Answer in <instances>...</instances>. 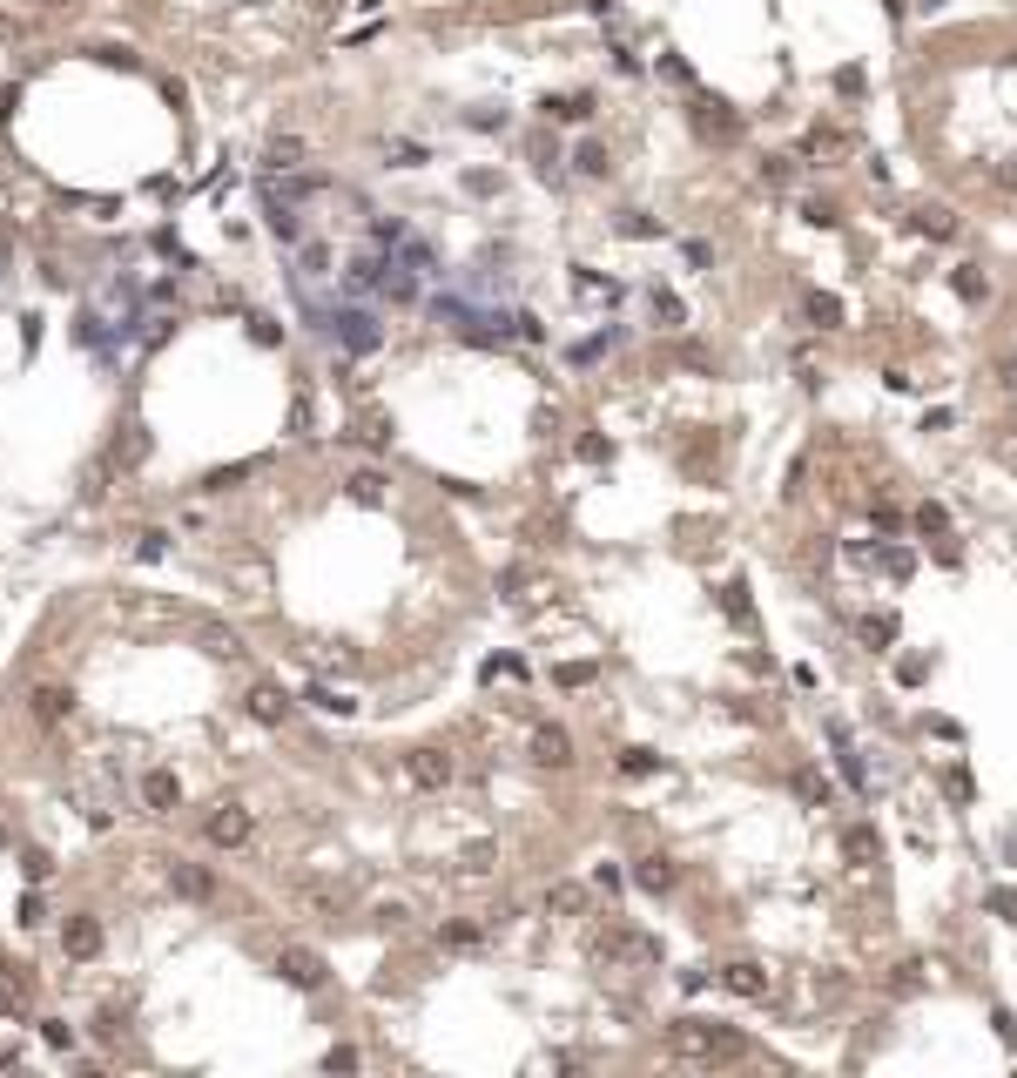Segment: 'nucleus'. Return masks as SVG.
Returning a JSON list of instances; mask_svg holds the SVG:
<instances>
[{
    "label": "nucleus",
    "instance_id": "1",
    "mask_svg": "<svg viewBox=\"0 0 1017 1078\" xmlns=\"http://www.w3.org/2000/svg\"><path fill=\"white\" fill-rule=\"evenodd\" d=\"M668 1058L721 1072V1065H742L748 1058V1038L728 1032V1025H708V1017H687V1025H674V1032H668Z\"/></svg>",
    "mask_w": 1017,
    "mask_h": 1078
},
{
    "label": "nucleus",
    "instance_id": "2",
    "mask_svg": "<svg viewBox=\"0 0 1017 1078\" xmlns=\"http://www.w3.org/2000/svg\"><path fill=\"white\" fill-rule=\"evenodd\" d=\"M324 331H337L344 337V350H378L384 344V324H378V310H337Z\"/></svg>",
    "mask_w": 1017,
    "mask_h": 1078
},
{
    "label": "nucleus",
    "instance_id": "3",
    "mask_svg": "<svg viewBox=\"0 0 1017 1078\" xmlns=\"http://www.w3.org/2000/svg\"><path fill=\"white\" fill-rule=\"evenodd\" d=\"M250 829H257V822H250V809H243V802H223V809L209 816V843H216V850H243Z\"/></svg>",
    "mask_w": 1017,
    "mask_h": 1078
},
{
    "label": "nucleus",
    "instance_id": "4",
    "mask_svg": "<svg viewBox=\"0 0 1017 1078\" xmlns=\"http://www.w3.org/2000/svg\"><path fill=\"white\" fill-rule=\"evenodd\" d=\"M634 883H640L647 896H674V883H681V876H674V856H660V850H653V856H634Z\"/></svg>",
    "mask_w": 1017,
    "mask_h": 1078
},
{
    "label": "nucleus",
    "instance_id": "5",
    "mask_svg": "<svg viewBox=\"0 0 1017 1078\" xmlns=\"http://www.w3.org/2000/svg\"><path fill=\"white\" fill-rule=\"evenodd\" d=\"M62 943H68V957H75V964H94V957H102V924H94V917H68V924H62Z\"/></svg>",
    "mask_w": 1017,
    "mask_h": 1078
},
{
    "label": "nucleus",
    "instance_id": "6",
    "mask_svg": "<svg viewBox=\"0 0 1017 1078\" xmlns=\"http://www.w3.org/2000/svg\"><path fill=\"white\" fill-rule=\"evenodd\" d=\"M842 856H849L856 869H876L882 863V835L869 829V822H849V829H842Z\"/></svg>",
    "mask_w": 1017,
    "mask_h": 1078
},
{
    "label": "nucleus",
    "instance_id": "7",
    "mask_svg": "<svg viewBox=\"0 0 1017 1078\" xmlns=\"http://www.w3.org/2000/svg\"><path fill=\"white\" fill-rule=\"evenodd\" d=\"M405 769H411V782H418V789H445V782H452V755H445V748H418Z\"/></svg>",
    "mask_w": 1017,
    "mask_h": 1078
},
{
    "label": "nucleus",
    "instance_id": "8",
    "mask_svg": "<svg viewBox=\"0 0 1017 1078\" xmlns=\"http://www.w3.org/2000/svg\"><path fill=\"white\" fill-rule=\"evenodd\" d=\"M142 802H149V816H168V809L183 802V782H176L168 769H149L142 775Z\"/></svg>",
    "mask_w": 1017,
    "mask_h": 1078
},
{
    "label": "nucleus",
    "instance_id": "9",
    "mask_svg": "<svg viewBox=\"0 0 1017 1078\" xmlns=\"http://www.w3.org/2000/svg\"><path fill=\"white\" fill-rule=\"evenodd\" d=\"M566 755H573L566 728H560V721H539V728H532V761H539V769H560Z\"/></svg>",
    "mask_w": 1017,
    "mask_h": 1078
},
{
    "label": "nucleus",
    "instance_id": "10",
    "mask_svg": "<svg viewBox=\"0 0 1017 1078\" xmlns=\"http://www.w3.org/2000/svg\"><path fill=\"white\" fill-rule=\"evenodd\" d=\"M283 977L297 991H324V977H331V971H324V957H310V950H283Z\"/></svg>",
    "mask_w": 1017,
    "mask_h": 1078
},
{
    "label": "nucleus",
    "instance_id": "11",
    "mask_svg": "<svg viewBox=\"0 0 1017 1078\" xmlns=\"http://www.w3.org/2000/svg\"><path fill=\"white\" fill-rule=\"evenodd\" d=\"M546 910L553 917H586L593 910V890H586V883H553V890H546Z\"/></svg>",
    "mask_w": 1017,
    "mask_h": 1078
},
{
    "label": "nucleus",
    "instance_id": "12",
    "mask_svg": "<svg viewBox=\"0 0 1017 1078\" xmlns=\"http://www.w3.org/2000/svg\"><path fill=\"white\" fill-rule=\"evenodd\" d=\"M721 984H728L734 998H761V991H768V971H761V964H742V957H734L728 971H721Z\"/></svg>",
    "mask_w": 1017,
    "mask_h": 1078
},
{
    "label": "nucleus",
    "instance_id": "13",
    "mask_svg": "<svg viewBox=\"0 0 1017 1078\" xmlns=\"http://www.w3.org/2000/svg\"><path fill=\"white\" fill-rule=\"evenodd\" d=\"M243 701H250V714H257V721H283V714H290L283 687H270V681H257V687H250Z\"/></svg>",
    "mask_w": 1017,
    "mask_h": 1078
},
{
    "label": "nucleus",
    "instance_id": "14",
    "mask_svg": "<svg viewBox=\"0 0 1017 1078\" xmlns=\"http://www.w3.org/2000/svg\"><path fill=\"white\" fill-rule=\"evenodd\" d=\"M802 317L816 324V331H835V324H842V304H835L829 290H808V297H802Z\"/></svg>",
    "mask_w": 1017,
    "mask_h": 1078
},
{
    "label": "nucleus",
    "instance_id": "15",
    "mask_svg": "<svg viewBox=\"0 0 1017 1078\" xmlns=\"http://www.w3.org/2000/svg\"><path fill=\"white\" fill-rule=\"evenodd\" d=\"M176 890L196 896V903H209V896H216V876H209V869H196V863H176Z\"/></svg>",
    "mask_w": 1017,
    "mask_h": 1078
},
{
    "label": "nucleus",
    "instance_id": "16",
    "mask_svg": "<svg viewBox=\"0 0 1017 1078\" xmlns=\"http://www.w3.org/2000/svg\"><path fill=\"white\" fill-rule=\"evenodd\" d=\"M68 708H75V695H68V687H34V721H62Z\"/></svg>",
    "mask_w": 1017,
    "mask_h": 1078
},
{
    "label": "nucleus",
    "instance_id": "17",
    "mask_svg": "<svg viewBox=\"0 0 1017 1078\" xmlns=\"http://www.w3.org/2000/svg\"><path fill=\"white\" fill-rule=\"evenodd\" d=\"M344 492H350L357 506H378V499H384V472H350Z\"/></svg>",
    "mask_w": 1017,
    "mask_h": 1078
},
{
    "label": "nucleus",
    "instance_id": "18",
    "mask_svg": "<svg viewBox=\"0 0 1017 1078\" xmlns=\"http://www.w3.org/2000/svg\"><path fill=\"white\" fill-rule=\"evenodd\" d=\"M479 943H486L479 924H445V950H479Z\"/></svg>",
    "mask_w": 1017,
    "mask_h": 1078
},
{
    "label": "nucleus",
    "instance_id": "19",
    "mask_svg": "<svg viewBox=\"0 0 1017 1078\" xmlns=\"http://www.w3.org/2000/svg\"><path fill=\"white\" fill-rule=\"evenodd\" d=\"M863 560H876V566H882L890 580H910V566H916L910 553H896V547H882V553H863Z\"/></svg>",
    "mask_w": 1017,
    "mask_h": 1078
},
{
    "label": "nucleus",
    "instance_id": "20",
    "mask_svg": "<svg viewBox=\"0 0 1017 1078\" xmlns=\"http://www.w3.org/2000/svg\"><path fill=\"white\" fill-rule=\"evenodd\" d=\"M304 701H310V708H324V714H350V708H357V701H350V695H337V687H310Z\"/></svg>",
    "mask_w": 1017,
    "mask_h": 1078
},
{
    "label": "nucleus",
    "instance_id": "21",
    "mask_svg": "<svg viewBox=\"0 0 1017 1078\" xmlns=\"http://www.w3.org/2000/svg\"><path fill=\"white\" fill-rule=\"evenodd\" d=\"M653 769H660L653 748H620V775H653Z\"/></svg>",
    "mask_w": 1017,
    "mask_h": 1078
},
{
    "label": "nucleus",
    "instance_id": "22",
    "mask_svg": "<svg viewBox=\"0 0 1017 1078\" xmlns=\"http://www.w3.org/2000/svg\"><path fill=\"white\" fill-rule=\"evenodd\" d=\"M573 162H579V176H607V149H600V142H579Z\"/></svg>",
    "mask_w": 1017,
    "mask_h": 1078
},
{
    "label": "nucleus",
    "instance_id": "23",
    "mask_svg": "<svg viewBox=\"0 0 1017 1078\" xmlns=\"http://www.w3.org/2000/svg\"><path fill=\"white\" fill-rule=\"evenodd\" d=\"M863 640H869V647H890V640H896V621H882V613H863Z\"/></svg>",
    "mask_w": 1017,
    "mask_h": 1078
},
{
    "label": "nucleus",
    "instance_id": "24",
    "mask_svg": "<svg viewBox=\"0 0 1017 1078\" xmlns=\"http://www.w3.org/2000/svg\"><path fill=\"white\" fill-rule=\"evenodd\" d=\"M297 155H304V142H276V149H270V162H263V169H270V176H276V169H297Z\"/></svg>",
    "mask_w": 1017,
    "mask_h": 1078
},
{
    "label": "nucleus",
    "instance_id": "25",
    "mask_svg": "<svg viewBox=\"0 0 1017 1078\" xmlns=\"http://www.w3.org/2000/svg\"><path fill=\"white\" fill-rule=\"evenodd\" d=\"M916 526L923 532H950V513H943V506H916Z\"/></svg>",
    "mask_w": 1017,
    "mask_h": 1078
},
{
    "label": "nucleus",
    "instance_id": "26",
    "mask_svg": "<svg viewBox=\"0 0 1017 1078\" xmlns=\"http://www.w3.org/2000/svg\"><path fill=\"white\" fill-rule=\"evenodd\" d=\"M653 229H660V223H653V216H640V210L620 216V236H653Z\"/></svg>",
    "mask_w": 1017,
    "mask_h": 1078
},
{
    "label": "nucleus",
    "instance_id": "27",
    "mask_svg": "<svg viewBox=\"0 0 1017 1078\" xmlns=\"http://www.w3.org/2000/svg\"><path fill=\"white\" fill-rule=\"evenodd\" d=\"M41 917H47V903H41V890H28V896H21V924H28V930H34V924H41Z\"/></svg>",
    "mask_w": 1017,
    "mask_h": 1078
},
{
    "label": "nucleus",
    "instance_id": "28",
    "mask_svg": "<svg viewBox=\"0 0 1017 1078\" xmlns=\"http://www.w3.org/2000/svg\"><path fill=\"white\" fill-rule=\"evenodd\" d=\"M553 681H560V687H579V681H593V668H586V661H566V668L553 674Z\"/></svg>",
    "mask_w": 1017,
    "mask_h": 1078
},
{
    "label": "nucleus",
    "instance_id": "29",
    "mask_svg": "<svg viewBox=\"0 0 1017 1078\" xmlns=\"http://www.w3.org/2000/svg\"><path fill=\"white\" fill-rule=\"evenodd\" d=\"M21 869H28V883H41V876H47V869H54V863H47L41 850H21Z\"/></svg>",
    "mask_w": 1017,
    "mask_h": 1078
},
{
    "label": "nucleus",
    "instance_id": "30",
    "mask_svg": "<svg viewBox=\"0 0 1017 1078\" xmlns=\"http://www.w3.org/2000/svg\"><path fill=\"white\" fill-rule=\"evenodd\" d=\"M162 553H168V539H162V532H142V547H135V560H162Z\"/></svg>",
    "mask_w": 1017,
    "mask_h": 1078
},
{
    "label": "nucleus",
    "instance_id": "31",
    "mask_svg": "<svg viewBox=\"0 0 1017 1078\" xmlns=\"http://www.w3.org/2000/svg\"><path fill=\"white\" fill-rule=\"evenodd\" d=\"M465 869H479V876H486V869H492V843H472V850H465Z\"/></svg>",
    "mask_w": 1017,
    "mask_h": 1078
},
{
    "label": "nucleus",
    "instance_id": "32",
    "mask_svg": "<svg viewBox=\"0 0 1017 1078\" xmlns=\"http://www.w3.org/2000/svg\"><path fill=\"white\" fill-rule=\"evenodd\" d=\"M324 1065H331V1072H357V1051H350V1045H337V1051H331Z\"/></svg>",
    "mask_w": 1017,
    "mask_h": 1078
},
{
    "label": "nucleus",
    "instance_id": "33",
    "mask_svg": "<svg viewBox=\"0 0 1017 1078\" xmlns=\"http://www.w3.org/2000/svg\"><path fill=\"white\" fill-rule=\"evenodd\" d=\"M250 337H257V344H276V337H283V331H276L270 317H250Z\"/></svg>",
    "mask_w": 1017,
    "mask_h": 1078
},
{
    "label": "nucleus",
    "instance_id": "34",
    "mask_svg": "<svg viewBox=\"0 0 1017 1078\" xmlns=\"http://www.w3.org/2000/svg\"><path fill=\"white\" fill-rule=\"evenodd\" d=\"M0 1065H14V1051H7V1045H0Z\"/></svg>",
    "mask_w": 1017,
    "mask_h": 1078
}]
</instances>
